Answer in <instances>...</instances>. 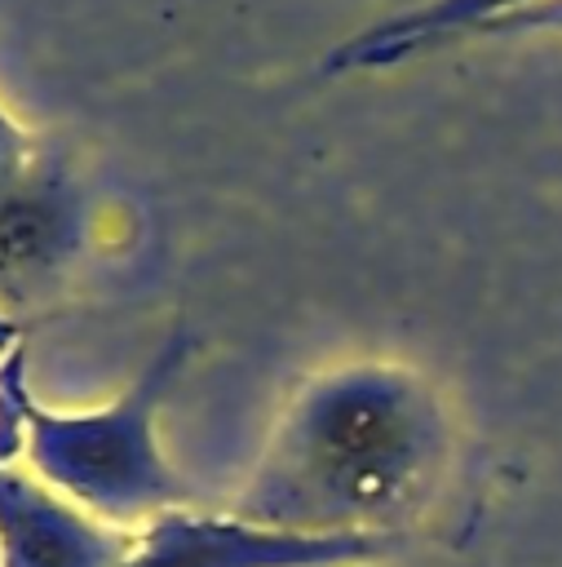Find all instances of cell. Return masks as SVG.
<instances>
[{
  "label": "cell",
  "instance_id": "obj_1",
  "mask_svg": "<svg viewBox=\"0 0 562 567\" xmlns=\"http://www.w3.org/2000/svg\"><path fill=\"white\" fill-rule=\"evenodd\" d=\"M447 416L403 368L310 381L279 421L235 518L288 536H403L438 496Z\"/></svg>",
  "mask_w": 562,
  "mask_h": 567
},
{
  "label": "cell",
  "instance_id": "obj_2",
  "mask_svg": "<svg viewBox=\"0 0 562 567\" xmlns=\"http://www.w3.org/2000/svg\"><path fill=\"white\" fill-rule=\"evenodd\" d=\"M186 350L190 337L173 332V341L137 377V385L93 416H44L27 403L35 465L106 518H142L164 509L168 501H181L186 487L155 456L150 412L177 377Z\"/></svg>",
  "mask_w": 562,
  "mask_h": 567
},
{
  "label": "cell",
  "instance_id": "obj_3",
  "mask_svg": "<svg viewBox=\"0 0 562 567\" xmlns=\"http://www.w3.org/2000/svg\"><path fill=\"white\" fill-rule=\"evenodd\" d=\"M84 252V195L62 155H31L18 186L0 199V319L40 310L58 297Z\"/></svg>",
  "mask_w": 562,
  "mask_h": 567
},
{
  "label": "cell",
  "instance_id": "obj_4",
  "mask_svg": "<svg viewBox=\"0 0 562 567\" xmlns=\"http://www.w3.org/2000/svg\"><path fill=\"white\" fill-rule=\"evenodd\" d=\"M403 536H288L239 518L159 514L142 545L119 567H336L394 549Z\"/></svg>",
  "mask_w": 562,
  "mask_h": 567
},
{
  "label": "cell",
  "instance_id": "obj_5",
  "mask_svg": "<svg viewBox=\"0 0 562 567\" xmlns=\"http://www.w3.org/2000/svg\"><path fill=\"white\" fill-rule=\"evenodd\" d=\"M0 536L4 567H119L133 554L124 536H102L18 474H0Z\"/></svg>",
  "mask_w": 562,
  "mask_h": 567
},
{
  "label": "cell",
  "instance_id": "obj_6",
  "mask_svg": "<svg viewBox=\"0 0 562 567\" xmlns=\"http://www.w3.org/2000/svg\"><path fill=\"white\" fill-rule=\"evenodd\" d=\"M513 4H527V0H434L425 9H412L403 18H389L372 31H358L354 40H345L336 53L323 58V75H341L354 66H389V62L412 58L429 44H443L460 31H473L500 13H513Z\"/></svg>",
  "mask_w": 562,
  "mask_h": 567
},
{
  "label": "cell",
  "instance_id": "obj_7",
  "mask_svg": "<svg viewBox=\"0 0 562 567\" xmlns=\"http://www.w3.org/2000/svg\"><path fill=\"white\" fill-rule=\"evenodd\" d=\"M553 31L562 27V0H535V4H522L513 13H500L482 27H473L469 35H522V31Z\"/></svg>",
  "mask_w": 562,
  "mask_h": 567
},
{
  "label": "cell",
  "instance_id": "obj_8",
  "mask_svg": "<svg viewBox=\"0 0 562 567\" xmlns=\"http://www.w3.org/2000/svg\"><path fill=\"white\" fill-rule=\"evenodd\" d=\"M27 164H31L27 133L13 128V120H4V111H0V199L18 186V177L27 173Z\"/></svg>",
  "mask_w": 562,
  "mask_h": 567
}]
</instances>
